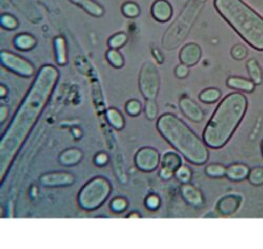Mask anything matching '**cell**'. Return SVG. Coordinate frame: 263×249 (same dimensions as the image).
Listing matches in <instances>:
<instances>
[{
  "label": "cell",
  "instance_id": "obj_1",
  "mask_svg": "<svg viewBox=\"0 0 263 249\" xmlns=\"http://www.w3.org/2000/svg\"><path fill=\"white\" fill-rule=\"evenodd\" d=\"M59 79V72L54 65L46 64L37 73L28 94L0 141V177H6L31 130L38 121Z\"/></svg>",
  "mask_w": 263,
  "mask_h": 249
},
{
  "label": "cell",
  "instance_id": "obj_2",
  "mask_svg": "<svg viewBox=\"0 0 263 249\" xmlns=\"http://www.w3.org/2000/svg\"><path fill=\"white\" fill-rule=\"evenodd\" d=\"M248 109V99L241 93H232L220 102L203 131L204 143L221 148L233 136Z\"/></svg>",
  "mask_w": 263,
  "mask_h": 249
},
{
  "label": "cell",
  "instance_id": "obj_3",
  "mask_svg": "<svg viewBox=\"0 0 263 249\" xmlns=\"http://www.w3.org/2000/svg\"><path fill=\"white\" fill-rule=\"evenodd\" d=\"M157 129L161 136L191 163L202 165L209 160L206 144L174 114L166 112L160 116L157 121Z\"/></svg>",
  "mask_w": 263,
  "mask_h": 249
},
{
  "label": "cell",
  "instance_id": "obj_4",
  "mask_svg": "<svg viewBox=\"0 0 263 249\" xmlns=\"http://www.w3.org/2000/svg\"><path fill=\"white\" fill-rule=\"evenodd\" d=\"M214 6L244 41L263 51V17L242 0H214Z\"/></svg>",
  "mask_w": 263,
  "mask_h": 249
},
{
  "label": "cell",
  "instance_id": "obj_5",
  "mask_svg": "<svg viewBox=\"0 0 263 249\" xmlns=\"http://www.w3.org/2000/svg\"><path fill=\"white\" fill-rule=\"evenodd\" d=\"M112 186L108 180L103 177H96L90 180L80 190L78 203L84 210L99 208L109 197Z\"/></svg>",
  "mask_w": 263,
  "mask_h": 249
},
{
  "label": "cell",
  "instance_id": "obj_6",
  "mask_svg": "<svg viewBox=\"0 0 263 249\" xmlns=\"http://www.w3.org/2000/svg\"><path fill=\"white\" fill-rule=\"evenodd\" d=\"M138 84L144 99L156 100L160 89V76L154 63H143L139 73Z\"/></svg>",
  "mask_w": 263,
  "mask_h": 249
},
{
  "label": "cell",
  "instance_id": "obj_7",
  "mask_svg": "<svg viewBox=\"0 0 263 249\" xmlns=\"http://www.w3.org/2000/svg\"><path fill=\"white\" fill-rule=\"evenodd\" d=\"M0 59H2V64L6 69L21 76V77H32L35 75L34 65L25 59L24 57L13 52L3 51L0 54Z\"/></svg>",
  "mask_w": 263,
  "mask_h": 249
},
{
  "label": "cell",
  "instance_id": "obj_8",
  "mask_svg": "<svg viewBox=\"0 0 263 249\" xmlns=\"http://www.w3.org/2000/svg\"><path fill=\"white\" fill-rule=\"evenodd\" d=\"M159 152L152 147L140 148L135 156V164L138 169L149 172L155 170L160 163Z\"/></svg>",
  "mask_w": 263,
  "mask_h": 249
},
{
  "label": "cell",
  "instance_id": "obj_9",
  "mask_svg": "<svg viewBox=\"0 0 263 249\" xmlns=\"http://www.w3.org/2000/svg\"><path fill=\"white\" fill-rule=\"evenodd\" d=\"M181 166V158L174 151H167L161 158V169H160V178L163 180L171 179L175 171Z\"/></svg>",
  "mask_w": 263,
  "mask_h": 249
},
{
  "label": "cell",
  "instance_id": "obj_10",
  "mask_svg": "<svg viewBox=\"0 0 263 249\" xmlns=\"http://www.w3.org/2000/svg\"><path fill=\"white\" fill-rule=\"evenodd\" d=\"M179 107L184 116L195 123H199L204 119L202 108L189 97H182L179 100Z\"/></svg>",
  "mask_w": 263,
  "mask_h": 249
},
{
  "label": "cell",
  "instance_id": "obj_11",
  "mask_svg": "<svg viewBox=\"0 0 263 249\" xmlns=\"http://www.w3.org/2000/svg\"><path fill=\"white\" fill-rule=\"evenodd\" d=\"M75 181V178L70 172H49L41 176L40 183L47 187H58V186H69L72 185Z\"/></svg>",
  "mask_w": 263,
  "mask_h": 249
},
{
  "label": "cell",
  "instance_id": "obj_12",
  "mask_svg": "<svg viewBox=\"0 0 263 249\" xmlns=\"http://www.w3.org/2000/svg\"><path fill=\"white\" fill-rule=\"evenodd\" d=\"M201 55H202L201 48L197 43L191 42L185 44L180 50L179 60H180V63L189 67H192L200 61Z\"/></svg>",
  "mask_w": 263,
  "mask_h": 249
},
{
  "label": "cell",
  "instance_id": "obj_13",
  "mask_svg": "<svg viewBox=\"0 0 263 249\" xmlns=\"http://www.w3.org/2000/svg\"><path fill=\"white\" fill-rule=\"evenodd\" d=\"M152 16L158 22L164 24L171 20L173 16V7L167 0H156L152 5Z\"/></svg>",
  "mask_w": 263,
  "mask_h": 249
},
{
  "label": "cell",
  "instance_id": "obj_14",
  "mask_svg": "<svg viewBox=\"0 0 263 249\" xmlns=\"http://www.w3.org/2000/svg\"><path fill=\"white\" fill-rule=\"evenodd\" d=\"M180 193L182 198L185 200V202L189 203L192 206H200L203 203V197L202 194L197 189L194 185L189 183H182V186L180 188Z\"/></svg>",
  "mask_w": 263,
  "mask_h": 249
},
{
  "label": "cell",
  "instance_id": "obj_15",
  "mask_svg": "<svg viewBox=\"0 0 263 249\" xmlns=\"http://www.w3.org/2000/svg\"><path fill=\"white\" fill-rule=\"evenodd\" d=\"M239 205H240V197L232 195V196H227L222 198L219 201L217 208L220 214L228 216L236 213L239 208Z\"/></svg>",
  "mask_w": 263,
  "mask_h": 249
},
{
  "label": "cell",
  "instance_id": "obj_16",
  "mask_svg": "<svg viewBox=\"0 0 263 249\" xmlns=\"http://www.w3.org/2000/svg\"><path fill=\"white\" fill-rule=\"evenodd\" d=\"M70 2L93 17H101L104 14L103 7L95 0H70Z\"/></svg>",
  "mask_w": 263,
  "mask_h": 249
},
{
  "label": "cell",
  "instance_id": "obj_17",
  "mask_svg": "<svg viewBox=\"0 0 263 249\" xmlns=\"http://www.w3.org/2000/svg\"><path fill=\"white\" fill-rule=\"evenodd\" d=\"M227 85L232 89L243 93H252L255 89V83L252 80L237 77V76H232V77L228 78Z\"/></svg>",
  "mask_w": 263,
  "mask_h": 249
},
{
  "label": "cell",
  "instance_id": "obj_18",
  "mask_svg": "<svg viewBox=\"0 0 263 249\" xmlns=\"http://www.w3.org/2000/svg\"><path fill=\"white\" fill-rule=\"evenodd\" d=\"M250 174V168L241 163H235L227 167L225 175L232 181H242L247 179Z\"/></svg>",
  "mask_w": 263,
  "mask_h": 249
},
{
  "label": "cell",
  "instance_id": "obj_19",
  "mask_svg": "<svg viewBox=\"0 0 263 249\" xmlns=\"http://www.w3.org/2000/svg\"><path fill=\"white\" fill-rule=\"evenodd\" d=\"M54 48L56 55V62L58 65L63 66L68 63V48L67 41L62 36L56 37L54 39Z\"/></svg>",
  "mask_w": 263,
  "mask_h": 249
},
{
  "label": "cell",
  "instance_id": "obj_20",
  "mask_svg": "<svg viewBox=\"0 0 263 249\" xmlns=\"http://www.w3.org/2000/svg\"><path fill=\"white\" fill-rule=\"evenodd\" d=\"M82 159V152L78 148H69L59 156V162L64 166H72L79 163Z\"/></svg>",
  "mask_w": 263,
  "mask_h": 249
},
{
  "label": "cell",
  "instance_id": "obj_21",
  "mask_svg": "<svg viewBox=\"0 0 263 249\" xmlns=\"http://www.w3.org/2000/svg\"><path fill=\"white\" fill-rule=\"evenodd\" d=\"M14 44L16 49L20 51H31L36 47L37 40L33 35L24 33L15 37Z\"/></svg>",
  "mask_w": 263,
  "mask_h": 249
},
{
  "label": "cell",
  "instance_id": "obj_22",
  "mask_svg": "<svg viewBox=\"0 0 263 249\" xmlns=\"http://www.w3.org/2000/svg\"><path fill=\"white\" fill-rule=\"evenodd\" d=\"M106 120L108 124L117 130H121L125 125V120L122 116V114L115 107H111L105 112Z\"/></svg>",
  "mask_w": 263,
  "mask_h": 249
},
{
  "label": "cell",
  "instance_id": "obj_23",
  "mask_svg": "<svg viewBox=\"0 0 263 249\" xmlns=\"http://www.w3.org/2000/svg\"><path fill=\"white\" fill-rule=\"evenodd\" d=\"M247 70L251 80L255 83V85H260L263 82V72L256 59H250L247 62Z\"/></svg>",
  "mask_w": 263,
  "mask_h": 249
},
{
  "label": "cell",
  "instance_id": "obj_24",
  "mask_svg": "<svg viewBox=\"0 0 263 249\" xmlns=\"http://www.w3.org/2000/svg\"><path fill=\"white\" fill-rule=\"evenodd\" d=\"M221 98V92L218 88L210 87L202 90L199 94V100L203 103H215Z\"/></svg>",
  "mask_w": 263,
  "mask_h": 249
},
{
  "label": "cell",
  "instance_id": "obj_25",
  "mask_svg": "<svg viewBox=\"0 0 263 249\" xmlns=\"http://www.w3.org/2000/svg\"><path fill=\"white\" fill-rule=\"evenodd\" d=\"M105 58L107 62L115 69H121L124 65V58L118 50L109 49L105 54Z\"/></svg>",
  "mask_w": 263,
  "mask_h": 249
},
{
  "label": "cell",
  "instance_id": "obj_26",
  "mask_svg": "<svg viewBox=\"0 0 263 249\" xmlns=\"http://www.w3.org/2000/svg\"><path fill=\"white\" fill-rule=\"evenodd\" d=\"M121 12L126 18H137L140 15V7L134 2H126L122 5Z\"/></svg>",
  "mask_w": 263,
  "mask_h": 249
},
{
  "label": "cell",
  "instance_id": "obj_27",
  "mask_svg": "<svg viewBox=\"0 0 263 249\" xmlns=\"http://www.w3.org/2000/svg\"><path fill=\"white\" fill-rule=\"evenodd\" d=\"M127 35L125 33H117L115 35H113L108 41L107 44L109 47V49H115V50H119L122 47H124L127 42Z\"/></svg>",
  "mask_w": 263,
  "mask_h": 249
},
{
  "label": "cell",
  "instance_id": "obj_28",
  "mask_svg": "<svg viewBox=\"0 0 263 249\" xmlns=\"http://www.w3.org/2000/svg\"><path fill=\"white\" fill-rule=\"evenodd\" d=\"M225 171H227V167L218 163L210 164L205 167V174L211 178H220L225 175Z\"/></svg>",
  "mask_w": 263,
  "mask_h": 249
},
{
  "label": "cell",
  "instance_id": "obj_29",
  "mask_svg": "<svg viewBox=\"0 0 263 249\" xmlns=\"http://www.w3.org/2000/svg\"><path fill=\"white\" fill-rule=\"evenodd\" d=\"M0 24H2L3 28H5L6 30H16L19 26V21H18V19L16 17H14L11 14H4L2 16V19H0Z\"/></svg>",
  "mask_w": 263,
  "mask_h": 249
},
{
  "label": "cell",
  "instance_id": "obj_30",
  "mask_svg": "<svg viewBox=\"0 0 263 249\" xmlns=\"http://www.w3.org/2000/svg\"><path fill=\"white\" fill-rule=\"evenodd\" d=\"M175 177L181 182V183H189L192 179V170L190 167L185 165H181L176 171Z\"/></svg>",
  "mask_w": 263,
  "mask_h": 249
},
{
  "label": "cell",
  "instance_id": "obj_31",
  "mask_svg": "<svg viewBox=\"0 0 263 249\" xmlns=\"http://www.w3.org/2000/svg\"><path fill=\"white\" fill-rule=\"evenodd\" d=\"M248 178H249L250 183L255 186L263 185V168L256 167V168L250 170V174H249Z\"/></svg>",
  "mask_w": 263,
  "mask_h": 249
},
{
  "label": "cell",
  "instance_id": "obj_32",
  "mask_svg": "<svg viewBox=\"0 0 263 249\" xmlns=\"http://www.w3.org/2000/svg\"><path fill=\"white\" fill-rule=\"evenodd\" d=\"M144 114L148 120H154L158 115V105L155 100H146L144 105Z\"/></svg>",
  "mask_w": 263,
  "mask_h": 249
},
{
  "label": "cell",
  "instance_id": "obj_33",
  "mask_svg": "<svg viewBox=\"0 0 263 249\" xmlns=\"http://www.w3.org/2000/svg\"><path fill=\"white\" fill-rule=\"evenodd\" d=\"M125 110L126 112L132 117H136L138 115H140L141 110H142V105L138 100H129L127 101V103L125 104Z\"/></svg>",
  "mask_w": 263,
  "mask_h": 249
},
{
  "label": "cell",
  "instance_id": "obj_34",
  "mask_svg": "<svg viewBox=\"0 0 263 249\" xmlns=\"http://www.w3.org/2000/svg\"><path fill=\"white\" fill-rule=\"evenodd\" d=\"M231 55L235 60H243L248 56V49L243 44H235L231 50Z\"/></svg>",
  "mask_w": 263,
  "mask_h": 249
},
{
  "label": "cell",
  "instance_id": "obj_35",
  "mask_svg": "<svg viewBox=\"0 0 263 249\" xmlns=\"http://www.w3.org/2000/svg\"><path fill=\"white\" fill-rule=\"evenodd\" d=\"M111 208L115 213H122L127 208V201L123 198H115L111 203Z\"/></svg>",
  "mask_w": 263,
  "mask_h": 249
},
{
  "label": "cell",
  "instance_id": "obj_36",
  "mask_svg": "<svg viewBox=\"0 0 263 249\" xmlns=\"http://www.w3.org/2000/svg\"><path fill=\"white\" fill-rule=\"evenodd\" d=\"M145 205L148 209L156 210L160 206V199L157 195H149L145 199Z\"/></svg>",
  "mask_w": 263,
  "mask_h": 249
},
{
  "label": "cell",
  "instance_id": "obj_37",
  "mask_svg": "<svg viewBox=\"0 0 263 249\" xmlns=\"http://www.w3.org/2000/svg\"><path fill=\"white\" fill-rule=\"evenodd\" d=\"M189 69H190L189 66H186V65H184V64H182V63L178 64V65L176 66V69H175V76H176L177 78H179V79L186 78L187 75H189V73H190V70H189Z\"/></svg>",
  "mask_w": 263,
  "mask_h": 249
},
{
  "label": "cell",
  "instance_id": "obj_38",
  "mask_svg": "<svg viewBox=\"0 0 263 249\" xmlns=\"http://www.w3.org/2000/svg\"><path fill=\"white\" fill-rule=\"evenodd\" d=\"M107 162H108V157L106 154H104V152H100V154H98L95 157V163L99 166L105 165Z\"/></svg>",
  "mask_w": 263,
  "mask_h": 249
},
{
  "label": "cell",
  "instance_id": "obj_39",
  "mask_svg": "<svg viewBox=\"0 0 263 249\" xmlns=\"http://www.w3.org/2000/svg\"><path fill=\"white\" fill-rule=\"evenodd\" d=\"M8 114H9V108L7 107V106H2L0 107V120H2V122H4L6 119H7V117H8Z\"/></svg>",
  "mask_w": 263,
  "mask_h": 249
},
{
  "label": "cell",
  "instance_id": "obj_40",
  "mask_svg": "<svg viewBox=\"0 0 263 249\" xmlns=\"http://www.w3.org/2000/svg\"><path fill=\"white\" fill-rule=\"evenodd\" d=\"M7 93H8V90H7L6 85L2 84V86H0V96H2V98L6 97V96H7Z\"/></svg>",
  "mask_w": 263,
  "mask_h": 249
},
{
  "label": "cell",
  "instance_id": "obj_41",
  "mask_svg": "<svg viewBox=\"0 0 263 249\" xmlns=\"http://www.w3.org/2000/svg\"><path fill=\"white\" fill-rule=\"evenodd\" d=\"M132 217H137V218H139L140 216H139L138 214H132V215H128V218H132Z\"/></svg>",
  "mask_w": 263,
  "mask_h": 249
},
{
  "label": "cell",
  "instance_id": "obj_42",
  "mask_svg": "<svg viewBox=\"0 0 263 249\" xmlns=\"http://www.w3.org/2000/svg\"><path fill=\"white\" fill-rule=\"evenodd\" d=\"M198 2H205V0H198Z\"/></svg>",
  "mask_w": 263,
  "mask_h": 249
},
{
  "label": "cell",
  "instance_id": "obj_43",
  "mask_svg": "<svg viewBox=\"0 0 263 249\" xmlns=\"http://www.w3.org/2000/svg\"><path fill=\"white\" fill-rule=\"evenodd\" d=\"M262 150H263V142H262Z\"/></svg>",
  "mask_w": 263,
  "mask_h": 249
}]
</instances>
